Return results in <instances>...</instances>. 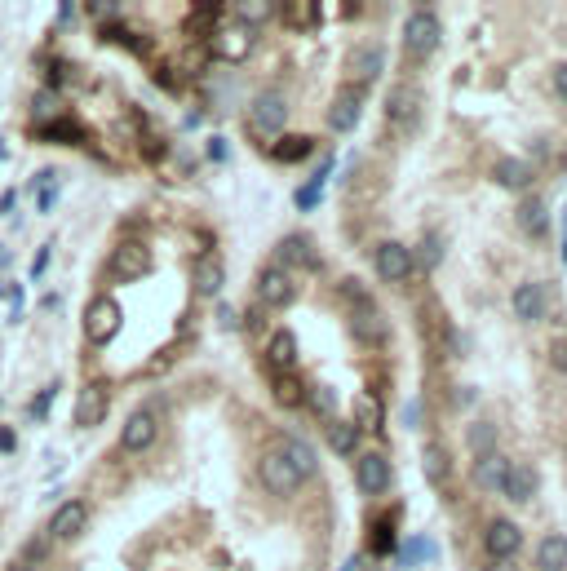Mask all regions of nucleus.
Returning a JSON list of instances; mask_svg holds the SVG:
<instances>
[{
  "instance_id": "f257e3e1",
  "label": "nucleus",
  "mask_w": 567,
  "mask_h": 571,
  "mask_svg": "<svg viewBox=\"0 0 567 571\" xmlns=\"http://www.w3.org/2000/svg\"><path fill=\"white\" fill-rule=\"evenodd\" d=\"M439 41H444L439 14L434 9H413L408 23H404V50L413 53V58H425V53L439 50Z\"/></svg>"
},
{
  "instance_id": "5fc2aeb1",
  "label": "nucleus",
  "mask_w": 567,
  "mask_h": 571,
  "mask_svg": "<svg viewBox=\"0 0 567 571\" xmlns=\"http://www.w3.org/2000/svg\"><path fill=\"white\" fill-rule=\"evenodd\" d=\"M563 261H567V235H563Z\"/></svg>"
},
{
  "instance_id": "c03bdc74",
  "label": "nucleus",
  "mask_w": 567,
  "mask_h": 571,
  "mask_svg": "<svg viewBox=\"0 0 567 571\" xmlns=\"http://www.w3.org/2000/svg\"><path fill=\"white\" fill-rule=\"evenodd\" d=\"M208 159H213V164L226 159V142H222V138H208Z\"/></svg>"
},
{
  "instance_id": "4c0bfd02",
  "label": "nucleus",
  "mask_w": 567,
  "mask_h": 571,
  "mask_svg": "<svg viewBox=\"0 0 567 571\" xmlns=\"http://www.w3.org/2000/svg\"><path fill=\"white\" fill-rule=\"evenodd\" d=\"M319 195H324V186H319V182H306V186H297V195H293V204L302 208V213H310V208L319 204Z\"/></svg>"
},
{
  "instance_id": "a211bd4d",
  "label": "nucleus",
  "mask_w": 567,
  "mask_h": 571,
  "mask_svg": "<svg viewBox=\"0 0 567 571\" xmlns=\"http://www.w3.org/2000/svg\"><path fill=\"white\" fill-rule=\"evenodd\" d=\"M506 474H510V461H506L501 452H483V457L474 461V483H479L483 492H501V487H506Z\"/></svg>"
},
{
  "instance_id": "393cba45",
  "label": "nucleus",
  "mask_w": 567,
  "mask_h": 571,
  "mask_svg": "<svg viewBox=\"0 0 567 571\" xmlns=\"http://www.w3.org/2000/svg\"><path fill=\"white\" fill-rule=\"evenodd\" d=\"M536 571H567V536H545L536 545Z\"/></svg>"
},
{
  "instance_id": "7c9ffc66",
  "label": "nucleus",
  "mask_w": 567,
  "mask_h": 571,
  "mask_svg": "<svg viewBox=\"0 0 567 571\" xmlns=\"http://www.w3.org/2000/svg\"><path fill=\"white\" fill-rule=\"evenodd\" d=\"M279 452H284V457L297 466V474H302V478H310V474H315V452H310L306 439H284V443H279Z\"/></svg>"
},
{
  "instance_id": "9b49d317",
  "label": "nucleus",
  "mask_w": 567,
  "mask_h": 571,
  "mask_svg": "<svg viewBox=\"0 0 567 571\" xmlns=\"http://www.w3.org/2000/svg\"><path fill=\"white\" fill-rule=\"evenodd\" d=\"M377 275H381L386 284H404V279L413 275V253H408L404 244L386 240V244L377 249Z\"/></svg>"
},
{
  "instance_id": "aec40b11",
  "label": "nucleus",
  "mask_w": 567,
  "mask_h": 571,
  "mask_svg": "<svg viewBox=\"0 0 567 571\" xmlns=\"http://www.w3.org/2000/svg\"><path fill=\"white\" fill-rule=\"evenodd\" d=\"M106 416V385L103 381H89L76 399V425H98Z\"/></svg>"
},
{
  "instance_id": "20e7f679",
  "label": "nucleus",
  "mask_w": 567,
  "mask_h": 571,
  "mask_svg": "<svg viewBox=\"0 0 567 571\" xmlns=\"http://www.w3.org/2000/svg\"><path fill=\"white\" fill-rule=\"evenodd\" d=\"M355 487L363 496H386L390 492V461L381 452H363L355 461Z\"/></svg>"
},
{
  "instance_id": "423d86ee",
  "label": "nucleus",
  "mask_w": 567,
  "mask_h": 571,
  "mask_svg": "<svg viewBox=\"0 0 567 571\" xmlns=\"http://www.w3.org/2000/svg\"><path fill=\"white\" fill-rule=\"evenodd\" d=\"M284 124H288V103H284V94H275V89H266L253 98V129L258 133H284Z\"/></svg>"
},
{
  "instance_id": "6e6d98bb",
  "label": "nucleus",
  "mask_w": 567,
  "mask_h": 571,
  "mask_svg": "<svg viewBox=\"0 0 567 571\" xmlns=\"http://www.w3.org/2000/svg\"><path fill=\"white\" fill-rule=\"evenodd\" d=\"M0 159H5V147H0Z\"/></svg>"
},
{
  "instance_id": "f704fd0d",
  "label": "nucleus",
  "mask_w": 567,
  "mask_h": 571,
  "mask_svg": "<svg viewBox=\"0 0 567 571\" xmlns=\"http://www.w3.org/2000/svg\"><path fill=\"white\" fill-rule=\"evenodd\" d=\"M492 439H497V425L492 421H479V425H470V448L483 457V452H497L492 448Z\"/></svg>"
},
{
  "instance_id": "a19ab883",
  "label": "nucleus",
  "mask_w": 567,
  "mask_h": 571,
  "mask_svg": "<svg viewBox=\"0 0 567 571\" xmlns=\"http://www.w3.org/2000/svg\"><path fill=\"white\" fill-rule=\"evenodd\" d=\"M333 399H337V394H333V390H328V385H324V390H315V394H310V408H315V412H333Z\"/></svg>"
},
{
  "instance_id": "39448f33",
  "label": "nucleus",
  "mask_w": 567,
  "mask_h": 571,
  "mask_svg": "<svg viewBox=\"0 0 567 571\" xmlns=\"http://www.w3.org/2000/svg\"><path fill=\"white\" fill-rule=\"evenodd\" d=\"M147 270H151V249L138 244V240H124V244L111 253V275L124 279V284H129V279H142Z\"/></svg>"
},
{
  "instance_id": "1a4fd4ad",
  "label": "nucleus",
  "mask_w": 567,
  "mask_h": 571,
  "mask_svg": "<svg viewBox=\"0 0 567 571\" xmlns=\"http://www.w3.org/2000/svg\"><path fill=\"white\" fill-rule=\"evenodd\" d=\"M160 434V421H155L151 408H138V412L124 421V434H120V448L124 452H147Z\"/></svg>"
},
{
  "instance_id": "412c9836",
  "label": "nucleus",
  "mask_w": 567,
  "mask_h": 571,
  "mask_svg": "<svg viewBox=\"0 0 567 571\" xmlns=\"http://www.w3.org/2000/svg\"><path fill=\"white\" fill-rule=\"evenodd\" d=\"M351 332H355L360 341H368V346H377V341L386 337V323H381V314L372 311L368 302H360V311L351 314Z\"/></svg>"
},
{
  "instance_id": "7ed1b4c3",
  "label": "nucleus",
  "mask_w": 567,
  "mask_h": 571,
  "mask_svg": "<svg viewBox=\"0 0 567 571\" xmlns=\"http://www.w3.org/2000/svg\"><path fill=\"white\" fill-rule=\"evenodd\" d=\"M120 306H115V297H94L89 302V311H85V337L94 341V346H106L115 332H120Z\"/></svg>"
},
{
  "instance_id": "dca6fc26",
  "label": "nucleus",
  "mask_w": 567,
  "mask_h": 571,
  "mask_svg": "<svg viewBox=\"0 0 567 571\" xmlns=\"http://www.w3.org/2000/svg\"><path fill=\"white\" fill-rule=\"evenodd\" d=\"M275 261H279V270H288V266H306V270H315V266H319V258H315V249H310L306 235H284L279 249H275Z\"/></svg>"
},
{
  "instance_id": "49530a36",
  "label": "nucleus",
  "mask_w": 567,
  "mask_h": 571,
  "mask_svg": "<svg viewBox=\"0 0 567 571\" xmlns=\"http://www.w3.org/2000/svg\"><path fill=\"white\" fill-rule=\"evenodd\" d=\"M550 359H554V367H559V372H567V346H563V341H554Z\"/></svg>"
},
{
  "instance_id": "79ce46f5",
  "label": "nucleus",
  "mask_w": 567,
  "mask_h": 571,
  "mask_svg": "<svg viewBox=\"0 0 567 571\" xmlns=\"http://www.w3.org/2000/svg\"><path fill=\"white\" fill-rule=\"evenodd\" d=\"M53 394H58V381H53V385H45V390L36 394V403H32V416H36V421L45 416V408H50V399H53Z\"/></svg>"
},
{
  "instance_id": "0eeeda50",
  "label": "nucleus",
  "mask_w": 567,
  "mask_h": 571,
  "mask_svg": "<svg viewBox=\"0 0 567 571\" xmlns=\"http://www.w3.org/2000/svg\"><path fill=\"white\" fill-rule=\"evenodd\" d=\"M85 522H89V505L85 501H62L58 510H53L50 519V540H76L80 531H85Z\"/></svg>"
},
{
  "instance_id": "bb28decb",
  "label": "nucleus",
  "mask_w": 567,
  "mask_h": 571,
  "mask_svg": "<svg viewBox=\"0 0 567 571\" xmlns=\"http://www.w3.org/2000/svg\"><path fill=\"white\" fill-rule=\"evenodd\" d=\"M270 390H275V399H279L284 408H302V403H306V390H302V381H297L293 372H275Z\"/></svg>"
},
{
  "instance_id": "4be33fe9",
  "label": "nucleus",
  "mask_w": 567,
  "mask_h": 571,
  "mask_svg": "<svg viewBox=\"0 0 567 571\" xmlns=\"http://www.w3.org/2000/svg\"><path fill=\"white\" fill-rule=\"evenodd\" d=\"M266 359H270V367H293V359H297V337L288 332V328H275L270 332V346H266Z\"/></svg>"
},
{
  "instance_id": "2f4dec72",
  "label": "nucleus",
  "mask_w": 567,
  "mask_h": 571,
  "mask_svg": "<svg viewBox=\"0 0 567 571\" xmlns=\"http://www.w3.org/2000/svg\"><path fill=\"white\" fill-rule=\"evenodd\" d=\"M421 469H425V478H430V483H444V478H448V469H453V457H448L439 443H430V448L421 452Z\"/></svg>"
},
{
  "instance_id": "473e14b6",
  "label": "nucleus",
  "mask_w": 567,
  "mask_h": 571,
  "mask_svg": "<svg viewBox=\"0 0 567 571\" xmlns=\"http://www.w3.org/2000/svg\"><path fill=\"white\" fill-rule=\"evenodd\" d=\"M41 138H50V142H85V129H80V120H71V115H62V120H53L41 129Z\"/></svg>"
},
{
  "instance_id": "5701e85b",
  "label": "nucleus",
  "mask_w": 567,
  "mask_h": 571,
  "mask_svg": "<svg viewBox=\"0 0 567 571\" xmlns=\"http://www.w3.org/2000/svg\"><path fill=\"white\" fill-rule=\"evenodd\" d=\"M518 226L527 231V235H545L550 231V208H545V200H536V195H527L523 204H518Z\"/></svg>"
},
{
  "instance_id": "2eb2a0df",
  "label": "nucleus",
  "mask_w": 567,
  "mask_h": 571,
  "mask_svg": "<svg viewBox=\"0 0 567 571\" xmlns=\"http://www.w3.org/2000/svg\"><path fill=\"white\" fill-rule=\"evenodd\" d=\"M386 115L399 124V129H413V120L421 115V94L413 85H395L390 98H386Z\"/></svg>"
},
{
  "instance_id": "864d4df0",
  "label": "nucleus",
  "mask_w": 567,
  "mask_h": 571,
  "mask_svg": "<svg viewBox=\"0 0 567 571\" xmlns=\"http://www.w3.org/2000/svg\"><path fill=\"white\" fill-rule=\"evenodd\" d=\"M342 571H360V563H346V567H342Z\"/></svg>"
},
{
  "instance_id": "603ef678",
  "label": "nucleus",
  "mask_w": 567,
  "mask_h": 571,
  "mask_svg": "<svg viewBox=\"0 0 567 571\" xmlns=\"http://www.w3.org/2000/svg\"><path fill=\"white\" fill-rule=\"evenodd\" d=\"M5 266H9V253H5V249H0V270H5Z\"/></svg>"
},
{
  "instance_id": "f3484780",
  "label": "nucleus",
  "mask_w": 567,
  "mask_h": 571,
  "mask_svg": "<svg viewBox=\"0 0 567 571\" xmlns=\"http://www.w3.org/2000/svg\"><path fill=\"white\" fill-rule=\"evenodd\" d=\"M492 177H497V186H506V191H527V186H532V164L523 156H501L497 168H492Z\"/></svg>"
},
{
  "instance_id": "a18cd8bd",
  "label": "nucleus",
  "mask_w": 567,
  "mask_h": 571,
  "mask_svg": "<svg viewBox=\"0 0 567 571\" xmlns=\"http://www.w3.org/2000/svg\"><path fill=\"white\" fill-rule=\"evenodd\" d=\"M50 244H41V253H36V261H32V275H45V266H50Z\"/></svg>"
},
{
  "instance_id": "8fccbe9b",
  "label": "nucleus",
  "mask_w": 567,
  "mask_h": 571,
  "mask_svg": "<svg viewBox=\"0 0 567 571\" xmlns=\"http://www.w3.org/2000/svg\"><path fill=\"white\" fill-rule=\"evenodd\" d=\"M488 571H515V563H492Z\"/></svg>"
},
{
  "instance_id": "f03ea898",
  "label": "nucleus",
  "mask_w": 567,
  "mask_h": 571,
  "mask_svg": "<svg viewBox=\"0 0 567 571\" xmlns=\"http://www.w3.org/2000/svg\"><path fill=\"white\" fill-rule=\"evenodd\" d=\"M258 474H261V487H266V492H275V496H293V492L306 483V478L297 474V466H293L279 448H270V452L261 457Z\"/></svg>"
},
{
  "instance_id": "3c124183",
  "label": "nucleus",
  "mask_w": 567,
  "mask_h": 571,
  "mask_svg": "<svg viewBox=\"0 0 567 571\" xmlns=\"http://www.w3.org/2000/svg\"><path fill=\"white\" fill-rule=\"evenodd\" d=\"M9 571H41V567H27V563H14Z\"/></svg>"
},
{
  "instance_id": "de8ad7c7",
  "label": "nucleus",
  "mask_w": 567,
  "mask_h": 571,
  "mask_svg": "<svg viewBox=\"0 0 567 571\" xmlns=\"http://www.w3.org/2000/svg\"><path fill=\"white\" fill-rule=\"evenodd\" d=\"M53 200H58V191H41V195H36V208H41V213H50Z\"/></svg>"
},
{
  "instance_id": "6ab92c4d",
  "label": "nucleus",
  "mask_w": 567,
  "mask_h": 571,
  "mask_svg": "<svg viewBox=\"0 0 567 571\" xmlns=\"http://www.w3.org/2000/svg\"><path fill=\"white\" fill-rule=\"evenodd\" d=\"M191 284H196V297H217V293H222V284H226V266L213 258V253H205V258L196 261Z\"/></svg>"
},
{
  "instance_id": "9d476101",
  "label": "nucleus",
  "mask_w": 567,
  "mask_h": 571,
  "mask_svg": "<svg viewBox=\"0 0 567 571\" xmlns=\"http://www.w3.org/2000/svg\"><path fill=\"white\" fill-rule=\"evenodd\" d=\"M208 50L217 53V58H226V62H244V58H249V50H253V32H249L244 23H235V27H222V32H213Z\"/></svg>"
},
{
  "instance_id": "c756f323",
  "label": "nucleus",
  "mask_w": 567,
  "mask_h": 571,
  "mask_svg": "<svg viewBox=\"0 0 567 571\" xmlns=\"http://www.w3.org/2000/svg\"><path fill=\"white\" fill-rule=\"evenodd\" d=\"M310 147H315V142H310L306 133H284V138L275 142V151H270V156L284 159V164H297V159L310 156Z\"/></svg>"
},
{
  "instance_id": "a878e982",
  "label": "nucleus",
  "mask_w": 567,
  "mask_h": 571,
  "mask_svg": "<svg viewBox=\"0 0 567 571\" xmlns=\"http://www.w3.org/2000/svg\"><path fill=\"white\" fill-rule=\"evenodd\" d=\"M515 505H527L532 501V492H536V474L527 466H510V474H506V487H501Z\"/></svg>"
},
{
  "instance_id": "e433bc0d",
  "label": "nucleus",
  "mask_w": 567,
  "mask_h": 571,
  "mask_svg": "<svg viewBox=\"0 0 567 571\" xmlns=\"http://www.w3.org/2000/svg\"><path fill=\"white\" fill-rule=\"evenodd\" d=\"M45 554H50V540H45V536H36V540H27V549H23V558H18V563L41 567V563H45Z\"/></svg>"
},
{
  "instance_id": "cd10ccee",
  "label": "nucleus",
  "mask_w": 567,
  "mask_h": 571,
  "mask_svg": "<svg viewBox=\"0 0 567 571\" xmlns=\"http://www.w3.org/2000/svg\"><path fill=\"white\" fill-rule=\"evenodd\" d=\"M368 549H372L377 558H386V554L399 549V545H395V519H372V527H368Z\"/></svg>"
},
{
  "instance_id": "ea45409f",
  "label": "nucleus",
  "mask_w": 567,
  "mask_h": 571,
  "mask_svg": "<svg viewBox=\"0 0 567 571\" xmlns=\"http://www.w3.org/2000/svg\"><path fill=\"white\" fill-rule=\"evenodd\" d=\"M288 14H293L297 27H310V23L319 18V5H288Z\"/></svg>"
},
{
  "instance_id": "09e8293b",
  "label": "nucleus",
  "mask_w": 567,
  "mask_h": 571,
  "mask_svg": "<svg viewBox=\"0 0 567 571\" xmlns=\"http://www.w3.org/2000/svg\"><path fill=\"white\" fill-rule=\"evenodd\" d=\"M0 452H14V430L0 425Z\"/></svg>"
},
{
  "instance_id": "ddd939ff",
  "label": "nucleus",
  "mask_w": 567,
  "mask_h": 571,
  "mask_svg": "<svg viewBox=\"0 0 567 571\" xmlns=\"http://www.w3.org/2000/svg\"><path fill=\"white\" fill-rule=\"evenodd\" d=\"M550 288L545 284H518L515 288V314L523 319V323H541L545 319V311H550Z\"/></svg>"
},
{
  "instance_id": "6e6552de",
  "label": "nucleus",
  "mask_w": 567,
  "mask_h": 571,
  "mask_svg": "<svg viewBox=\"0 0 567 571\" xmlns=\"http://www.w3.org/2000/svg\"><path fill=\"white\" fill-rule=\"evenodd\" d=\"M258 297H261V306H288V302L297 297V284H293L288 270L266 266V270L258 275Z\"/></svg>"
},
{
  "instance_id": "f8f14e48",
  "label": "nucleus",
  "mask_w": 567,
  "mask_h": 571,
  "mask_svg": "<svg viewBox=\"0 0 567 571\" xmlns=\"http://www.w3.org/2000/svg\"><path fill=\"white\" fill-rule=\"evenodd\" d=\"M518 545H523V531L510 519L488 522V554H492V563H510L518 554Z\"/></svg>"
},
{
  "instance_id": "c85d7f7f",
  "label": "nucleus",
  "mask_w": 567,
  "mask_h": 571,
  "mask_svg": "<svg viewBox=\"0 0 567 571\" xmlns=\"http://www.w3.org/2000/svg\"><path fill=\"white\" fill-rule=\"evenodd\" d=\"M355 443H360V430H355L351 421H328V448H333L337 457H351Z\"/></svg>"
},
{
  "instance_id": "72a5a7b5",
  "label": "nucleus",
  "mask_w": 567,
  "mask_h": 571,
  "mask_svg": "<svg viewBox=\"0 0 567 571\" xmlns=\"http://www.w3.org/2000/svg\"><path fill=\"white\" fill-rule=\"evenodd\" d=\"M439 261H444V240H439V235L430 231V235L421 240V249L413 253V266H425V270H434Z\"/></svg>"
},
{
  "instance_id": "58836bf2",
  "label": "nucleus",
  "mask_w": 567,
  "mask_h": 571,
  "mask_svg": "<svg viewBox=\"0 0 567 571\" xmlns=\"http://www.w3.org/2000/svg\"><path fill=\"white\" fill-rule=\"evenodd\" d=\"M351 425H355V430H360V425H372V430H377V425H381V416H377V403L360 399V408H355V421H351Z\"/></svg>"
},
{
  "instance_id": "37998d69",
  "label": "nucleus",
  "mask_w": 567,
  "mask_h": 571,
  "mask_svg": "<svg viewBox=\"0 0 567 571\" xmlns=\"http://www.w3.org/2000/svg\"><path fill=\"white\" fill-rule=\"evenodd\" d=\"M554 94L567 103V62H559V67H554Z\"/></svg>"
},
{
  "instance_id": "b1692460",
  "label": "nucleus",
  "mask_w": 567,
  "mask_h": 571,
  "mask_svg": "<svg viewBox=\"0 0 567 571\" xmlns=\"http://www.w3.org/2000/svg\"><path fill=\"white\" fill-rule=\"evenodd\" d=\"M377 76H381V50H377V45H363V50L351 53V80L372 85Z\"/></svg>"
},
{
  "instance_id": "c9c22d12",
  "label": "nucleus",
  "mask_w": 567,
  "mask_h": 571,
  "mask_svg": "<svg viewBox=\"0 0 567 571\" xmlns=\"http://www.w3.org/2000/svg\"><path fill=\"white\" fill-rule=\"evenodd\" d=\"M434 549H430V540L425 536H416V540H408V549L399 554V567H413V563H421V558H430Z\"/></svg>"
},
{
  "instance_id": "4468645a",
  "label": "nucleus",
  "mask_w": 567,
  "mask_h": 571,
  "mask_svg": "<svg viewBox=\"0 0 567 571\" xmlns=\"http://www.w3.org/2000/svg\"><path fill=\"white\" fill-rule=\"evenodd\" d=\"M360 111H363V98L360 89H342L333 106H328V124H333V133H351L355 124H360Z\"/></svg>"
}]
</instances>
